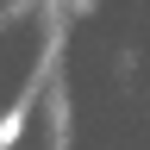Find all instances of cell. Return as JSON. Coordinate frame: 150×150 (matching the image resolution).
<instances>
[{"mask_svg":"<svg viewBox=\"0 0 150 150\" xmlns=\"http://www.w3.org/2000/svg\"><path fill=\"white\" fill-rule=\"evenodd\" d=\"M25 125H31V106H25V100L6 106V119H0V150H13L19 138H25Z\"/></svg>","mask_w":150,"mask_h":150,"instance_id":"obj_1","label":"cell"}]
</instances>
